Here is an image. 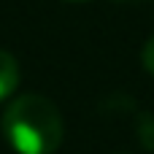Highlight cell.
Listing matches in <instances>:
<instances>
[{
    "instance_id": "1",
    "label": "cell",
    "mask_w": 154,
    "mask_h": 154,
    "mask_svg": "<svg viewBox=\"0 0 154 154\" xmlns=\"http://www.w3.org/2000/svg\"><path fill=\"white\" fill-rule=\"evenodd\" d=\"M3 135L16 154H54L65 127L57 106L43 95H19L3 111Z\"/></svg>"
},
{
    "instance_id": "2",
    "label": "cell",
    "mask_w": 154,
    "mask_h": 154,
    "mask_svg": "<svg viewBox=\"0 0 154 154\" xmlns=\"http://www.w3.org/2000/svg\"><path fill=\"white\" fill-rule=\"evenodd\" d=\"M16 87H19V62L14 60L11 51L0 49V100L11 97Z\"/></svg>"
},
{
    "instance_id": "3",
    "label": "cell",
    "mask_w": 154,
    "mask_h": 154,
    "mask_svg": "<svg viewBox=\"0 0 154 154\" xmlns=\"http://www.w3.org/2000/svg\"><path fill=\"white\" fill-rule=\"evenodd\" d=\"M141 62H143V68H146V73L154 76V35L143 43V51H141Z\"/></svg>"
},
{
    "instance_id": "4",
    "label": "cell",
    "mask_w": 154,
    "mask_h": 154,
    "mask_svg": "<svg viewBox=\"0 0 154 154\" xmlns=\"http://www.w3.org/2000/svg\"><path fill=\"white\" fill-rule=\"evenodd\" d=\"M65 3H89V0H65Z\"/></svg>"
},
{
    "instance_id": "5",
    "label": "cell",
    "mask_w": 154,
    "mask_h": 154,
    "mask_svg": "<svg viewBox=\"0 0 154 154\" xmlns=\"http://www.w3.org/2000/svg\"><path fill=\"white\" fill-rule=\"evenodd\" d=\"M116 3H125V0H116Z\"/></svg>"
}]
</instances>
